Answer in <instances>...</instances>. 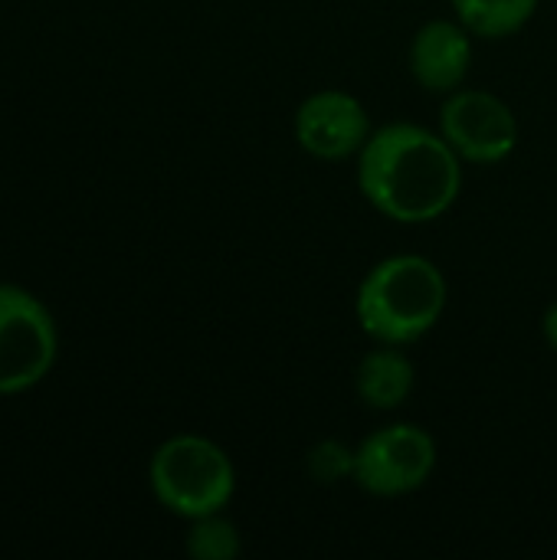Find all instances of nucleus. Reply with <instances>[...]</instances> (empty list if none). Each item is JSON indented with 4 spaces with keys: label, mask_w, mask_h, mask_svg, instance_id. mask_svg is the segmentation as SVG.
I'll use <instances>...</instances> for the list:
<instances>
[{
    "label": "nucleus",
    "mask_w": 557,
    "mask_h": 560,
    "mask_svg": "<svg viewBox=\"0 0 557 560\" xmlns=\"http://www.w3.org/2000/svg\"><path fill=\"white\" fill-rule=\"evenodd\" d=\"M463 158L440 131L391 121L358 154V190L387 220L417 226L440 220L463 190Z\"/></svg>",
    "instance_id": "obj_1"
},
{
    "label": "nucleus",
    "mask_w": 557,
    "mask_h": 560,
    "mask_svg": "<svg viewBox=\"0 0 557 560\" xmlns=\"http://www.w3.org/2000/svg\"><path fill=\"white\" fill-rule=\"evenodd\" d=\"M446 276L427 256H387L361 279L355 315L378 345H414L427 338L446 312Z\"/></svg>",
    "instance_id": "obj_2"
},
{
    "label": "nucleus",
    "mask_w": 557,
    "mask_h": 560,
    "mask_svg": "<svg viewBox=\"0 0 557 560\" xmlns=\"http://www.w3.org/2000/svg\"><path fill=\"white\" fill-rule=\"evenodd\" d=\"M148 479L154 499L190 522L223 512L236 495L233 459L213 440L197 433L164 440L151 456Z\"/></svg>",
    "instance_id": "obj_3"
},
{
    "label": "nucleus",
    "mask_w": 557,
    "mask_h": 560,
    "mask_svg": "<svg viewBox=\"0 0 557 560\" xmlns=\"http://www.w3.org/2000/svg\"><path fill=\"white\" fill-rule=\"evenodd\" d=\"M437 469V443L423 427L391 423L374 430L351 453V479L378 499H401L430 482Z\"/></svg>",
    "instance_id": "obj_4"
},
{
    "label": "nucleus",
    "mask_w": 557,
    "mask_h": 560,
    "mask_svg": "<svg viewBox=\"0 0 557 560\" xmlns=\"http://www.w3.org/2000/svg\"><path fill=\"white\" fill-rule=\"evenodd\" d=\"M56 361L49 312L20 285H0V394L39 384Z\"/></svg>",
    "instance_id": "obj_5"
},
{
    "label": "nucleus",
    "mask_w": 557,
    "mask_h": 560,
    "mask_svg": "<svg viewBox=\"0 0 557 560\" xmlns=\"http://www.w3.org/2000/svg\"><path fill=\"white\" fill-rule=\"evenodd\" d=\"M440 135L469 164H499L519 144V118L489 89H456L440 105Z\"/></svg>",
    "instance_id": "obj_6"
},
{
    "label": "nucleus",
    "mask_w": 557,
    "mask_h": 560,
    "mask_svg": "<svg viewBox=\"0 0 557 560\" xmlns=\"http://www.w3.org/2000/svg\"><path fill=\"white\" fill-rule=\"evenodd\" d=\"M295 141L318 161H345L361 154L371 138V115L364 102L345 89H318L302 98L292 118Z\"/></svg>",
    "instance_id": "obj_7"
},
{
    "label": "nucleus",
    "mask_w": 557,
    "mask_h": 560,
    "mask_svg": "<svg viewBox=\"0 0 557 560\" xmlns=\"http://www.w3.org/2000/svg\"><path fill=\"white\" fill-rule=\"evenodd\" d=\"M473 69V33L460 20H430L414 33L410 72L430 92H456Z\"/></svg>",
    "instance_id": "obj_8"
},
{
    "label": "nucleus",
    "mask_w": 557,
    "mask_h": 560,
    "mask_svg": "<svg viewBox=\"0 0 557 560\" xmlns=\"http://www.w3.org/2000/svg\"><path fill=\"white\" fill-rule=\"evenodd\" d=\"M417 371L410 358L397 345H381L378 351L364 354L355 371V390L364 407L371 410H397L414 394Z\"/></svg>",
    "instance_id": "obj_9"
},
{
    "label": "nucleus",
    "mask_w": 557,
    "mask_h": 560,
    "mask_svg": "<svg viewBox=\"0 0 557 560\" xmlns=\"http://www.w3.org/2000/svg\"><path fill=\"white\" fill-rule=\"evenodd\" d=\"M456 20L479 39H506L519 33L538 10V0H450Z\"/></svg>",
    "instance_id": "obj_10"
},
{
    "label": "nucleus",
    "mask_w": 557,
    "mask_h": 560,
    "mask_svg": "<svg viewBox=\"0 0 557 560\" xmlns=\"http://www.w3.org/2000/svg\"><path fill=\"white\" fill-rule=\"evenodd\" d=\"M240 532L217 515H204V518H194V528L187 535V555L200 560H230L240 555Z\"/></svg>",
    "instance_id": "obj_11"
},
{
    "label": "nucleus",
    "mask_w": 557,
    "mask_h": 560,
    "mask_svg": "<svg viewBox=\"0 0 557 560\" xmlns=\"http://www.w3.org/2000/svg\"><path fill=\"white\" fill-rule=\"evenodd\" d=\"M542 335H545L548 348L557 351V302L548 305V312H545V318H542Z\"/></svg>",
    "instance_id": "obj_12"
}]
</instances>
